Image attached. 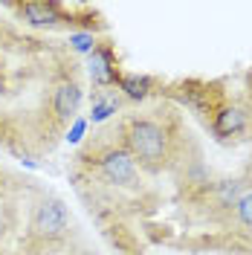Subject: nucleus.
I'll list each match as a JSON object with an SVG mask.
<instances>
[{
	"label": "nucleus",
	"mask_w": 252,
	"mask_h": 255,
	"mask_svg": "<svg viewBox=\"0 0 252 255\" xmlns=\"http://www.w3.org/2000/svg\"><path fill=\"white\" fill-rule=\"evenodd\" d=\"M81 162L93 171L99 180H105L108 186L127 191H139L142 189V171L136 168V162L130 159L122 142H108V145H96L93 151H84Z\"/></svg>",
	"instance_id": "f03ea898"
},
{
	"label": "nucleus",
	"mask_w": 252,
	"mask_h": 255,
	"mask_svg": "<svg viewBox=\"0 0 252 255\" xmlns=\"http://www.w3.org/2000/svg\"><path fill=\"white\" fill-rule=\"evenodd\" d=\"M250 171H252V168H250ZM247 183H250V186H252V177H250V180H247Z\"/></svg>",
	"instance_id": "1a4fd4ad"
},
{
	"label": "nucleus",
	"mask_w": 252,
	"mask_h": 255,
	"mask_svg": "<svg viewBox=\"0 0 252 255\" xmlns=\"http://www.w3.org/2000/svg\"><path fill=\"white\" fill-rule=\"evenodd\" d=\"M125 90L133 96V99H139V96L148 93V90H145V81H136V79H127L125 81Z\"/></svg>",
	"instance_id": "0eeeda50"
},
{
	"label": "nucleus",
	"mask_w": 252,
	"mask_h": 255,
	"mask_svg": "<svg viewBox=\"0 0 252 255\" xmlns=\"http://www.w3.org/2000/svg\"><path fill=\"white\" fill-rule=\"evenodd\" d=\"M81 105V84L76 76H67L55 84L52 90V99H49V108H52V119L58 125H67L76 113H79Z\"/></svg>",
	"instance_id": "20e7f679"
},
{
	"label": "nucleus",
	"mask_w": 252,
	"mask_h": 255,
	"mask_svg": "<svg viewBox=\"0 0 252 255\" xmlns=\"http://www.w3.org/2000/svg\"><path fill=\"white\" fill-rule=\"evenodd\" d=\"M70 232V215L61 197H41L29 218V241L32 244H58Z\"/></svg>",
	"instance_id": "7ed1b4c3"
},
{
	"label": "nucleus",
	"mask_w": 252,
	"mask_h": 255,
	"mask_svg": "<svg viewBox=\"0 0 252 255\" xmlns=\"http://www.w3.org/2000/svg\"><path fill=\"white\" fill-rule=\"evenodd\" d=\"M64 255H99L96 250H87V247H76V250H67Z\"/></svg>",
	"instance_id": "6e6552de"
},
{
	"label": "nucleus",
	"mask_w": 252,
	"mask_h": 255,
	"mask_svg": "<svg viewBox=\"0 0 252 255\" xmlns=\"http://www.w3.org/2000/svg\"><path fill=\"white\" fill-rule=\"evenodd\" d=\"M221 226L223 232H232L238 238H252V186L250 183H247V189L241 194V200L235 203V209L221 221Z\"/></svg>",
	"instance_id": "39448f33"
},
{
	"label": "nucleus",
	"mask_w": 252,
	"mask_h": 255,
	"mask_svg": "<svg viewBox=\"0 0 252 255\" xmlns=\"http://www.w3.org/2000/svg\"><path fill=\"white\" fill-rule=\"evenodd\" d=\"M15 12L32 26H55L58 20H64L58 3H17Z\"/></svg>",
	"instance_id": "423d86ee"
},
{
	"label": "nucleus",
	"mask_w": 252,
	"mask_h": 255,
	"mask_svg": "<svg viewBox=\"0 0 252 255\" xmlns=\"http://www.w3.org/2000/svg\"><path fill=\"white\" fill-rule=\"evenodd\" d=\"M119 142L139 171L159 174L174 154V130L157 113H136L127 116L119 128Z\"/></svg>",
	"instance_id": "f257e3e1"
}]
</instances>
